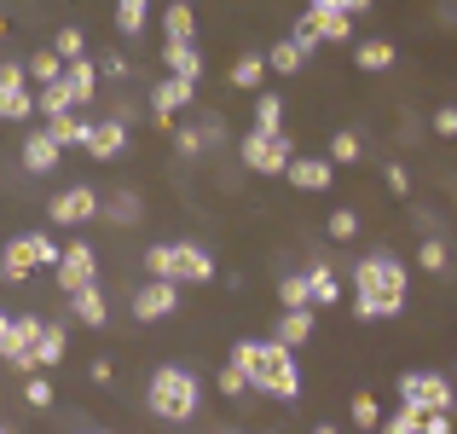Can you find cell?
Returning <instances> with one entry per match:
<instances>
[{
    "label": "cell",
    "instance_id": "6",
    "mask_svg": "<svg viewBox=\"0 0 457 434\" xmlns=\"http://www.w3.org/2000/svg\"><path fill=\"white\" fill-rule=\"evenodd\" d=\"M400 405L423 423L428 412H452L457 394H452V377H440V371H405L400 377Z\"/></svg>",
    "mask_w": 457,
    "mask_h": 434
},
{
    "label": "cell",
    "instance_id": "13",
    "mask_svg": "<svg viewBox=\"0 0 457 434\" xmlns=\"http://www.w3.org/2000/svg\"><path fill=\"white\" fill-rule=\"evenodd\" d=\"M128 307H134V319H139V324H151V319H168V313L179 307V284L145 279V284L134 289V301H128Z\"/></svg>",
    "mask_w": 457,
    "mask_h": 434
},
{
    "label": "cell",
    "instance_id": "49",
    "mask_svg": "<svg viewBox=\"0 0 457 434\" xmlns=\"http://www.w3.org/2000/svg\"><path fill=\"white\" fill-rule=\"evenodd\" d=\"M370 6H377V0H342V12H347V18H359V12H370Z\"/></svg>",
    "mask_w": 457,
    "mask_h": 434
},
{
    "label": "cell",
    "instance_id": "38",
    "mask_svg": "<svg viewBox=\"0 0 457 434\" xmlns=\"http://www.w3.org/2000/svg\"><path fill=\"white\" fill-rule=\"evenodd\" d=\"M319 29H324V41H353V18L347 12H319Z\"/></svg>",
    "mask_w": 457,
    "mask_h": 434
},
{
    "label": "cell",
    "instance_id": "7",
    "mask_svg": "<svg viewBox=\"0 0 457 434\" xmlns=\"http://www.w3.org/2000/svg\"><path fill=\"white\" fill-rule=\"evenodd\" d=\"M237 156H244L249 174H284V168L295 163V145H290V134H261V128H249V134L237 139Z\"/></svg>",
    "mask_w": 457,
    "mask_h": 434
},
{
    "label": "cell",
    "instance_id": "28",
    "mask_svg": "<svg viewBox=\"0 0 457 434\" xmlns=\"http://www.w3.org/2000/svg\"><path fill=\"white\" fill-rule=\"evenodd\" d=\"M284 116H290V111H284L278 93H261V99H255V128H261V134H284Z\"/></svg>",
    "mask_w": 457,
    "mask_h": 434
},
{
    "label": "cell",
    "instance_id": "36",
    "mask_svg": "<svg viewBox=\"0 0 457 434\" xmlns=\"http://www.w3.org/2000/svg\"><path fill=\"white\" fill-rule=\"evenodd\" d=\"M359 156H365V145H359V134H353V128H342V134L330 139V163L342 168V163H359Z\"/></svg>",
    "mask_w": 457,
    "mask_h": 434
},
{
    "label": "cell",
    "instance_id": "20",
    "mask_svg": "<svg viewBox=\"0 0 457 434\" xmlns=\"http://www.w3.org/2000/svg\"><path fill=\"white\" fill-rule=\"evenodd\" d=\"M64 88H70V99H76V111H81V104H93V88H99V70H93V58L64 64Z\"/></svg>",
    "mask_w": 457,
    "mask_h": 434
},
{
    "label": "cell",
    "instance_id": "33",
    "mask_svg": "<svg viewBox=\"0 0 457 434\" xmlns=\"http://www.w3.org/2000/svg\"><path fill=\"white\" fill-rule=\"evenodd\" d=\"M417 267H423V272H446L452 267L446 238H423V244H417Z\"/></svg>",
    "mask_w": 457,
    "mask_h": 434
},
{
    "label": "cell",
    "instance_id": "24",
    "mask_svg": "<svg viewBox=\"0 0 457 434\" xmlns=\"http://www.w3.org/2000/svg\"><path fill=\"white\" fill-rule=\"evenodd\" d=\"M70 313H76L81 324H93V330H99L104 319H111V307H104V296H99V284H87V289H76V296H70Z\"/></svg>",
    "mask_w": 457,
    "mask_h": 434
},
{
    "label": "cell",
    "instance_id": "9",
    "mask_svg": "<svg viewBox=\"0 0 457 434\" xmlns=\"http://www.w3.org/2000/svg\"><path fill=\"white\" fill-rule=\"evenodd\" d=\"M23 116H35L29 64H0V122H23Z\"/></svg>",
    "mask_w": 457,
    "mask_h": 434
},
{
    "label": "cell",
    "instance_id": "3",
    "mask_svg": "<svg viewBox=\"0 0 457 434\" xmlns=\"http://www.w3.org/2000/svg\"><path fill=\"white\" fill-rule=\"evenodd\" d=\"M197 400H203V388L186 365H156L151 371V382H145L151 417H162V423H191V417H197Z\"/></svg>",
    "mask_w": 457,
    "mask_h": 434
},
{
    "label": "cell",
    "instance_id": "52",
    "mask_svg": "<svg viewBox=\"0 0 457 434\" xmlns=\"http://www.w3.org/2000/svg\"><path fill=\"white\" fill-rule=\"evenodd\" d=\"M6 330H12V319H6V313H0V342H6Z\"/></svg>",
    "mask_w": 457,
    "mask_h": 434
},
{
    "label": "cell",
    "instance_id": "50",
    "mask_svg": "<svg viewBox=\"0 0 457 434\" xmlns=\"http://www.w3.org/2000/svg\"><path fill=\"white\" fill-rule=\"evenodd\" d=\"M312 12H342V0H307Z\"/></svg>",
    "mask_w": 457,
    "mask_h": 434
},
{
    "label": "cell",
    "instance_id": "16",
    "mask_svg": "<svg viewBox=\"0 0 457 434\" xmlns=\"http://www.w3.org/2000/svg\"><path fill=\"white\" fill-rule=\"evenodd\" d=\"M272 342H278V347L312 342V307H278V319H272Z\"/></svg>",
    "mask_w": 457,
    "mask_h": 434
},
{
    "label": "cell",
    "instance_id": "15",
    "mask_svg": "<svg viewBox=\"0 0 457 434\" xmlns=\"http://www.w3.org/2000/svg\"><path fill=\"white\" fill-rule=\"evenodd\" d=\"M81 151H87V156H99V163H116V156L128 151V128L104 116V122H93V128H87V145H81Z\"/></svg>",
    "mask_w": 457,
    "mask_h": 434
},
{
    "label": "cell",
    "instance_id": "34",
    "mask_svg": "<svg viewBox=\"0 0 457 434\" xmlns=\"http://www.w3.org/2000/svg\"><path fill=\"white\" fill-rule=\"evenodd\" d=\"M278 307H312L307 272H284V279H278Z\"/></svg>",
    "mask_w": 457,
    "mask_h": 434
},
{
    "label": "cell",
    "instance_id": "47",
    "mask_svg": "<svg viewBox=\"0 0 457 434\" xmlns=\"http://www.w3.org/2000/svg\"><path fill=\"white\" fill-rule=\"evenodd\" d=\"M417 429H423V434H452L457 423H452V412H428V417H423Z\"/></svg>",
    "mask_w": 457,
    "mask_h": 434
},
{
    "label": "cell",
    "instance_id": "55",
    "mask_svg": "<svg viewBox=\"0 0 457 434\" xmlns=\"http://www.w3.org/2000/svg\"><path fill=\"white\" fill-rule=\"evenodd\" d=\"M93 434H99V429H93Z\"/></svg>",
    "mask_w": 457,
    "mask_h": 434
},
{
    "label": "cell",
    "instance_id": "35",
    "mask_svg": "<svg viewBox=\"0 0 457 434\" xmlns=\"http://www.w3.org/2000/svg\"><path fill=\"white\" fill-rule=\"evenodd\" d=\"M53 53L64 58V64H76V58H87V35H81L76 23H64V29H58V41H53Z\"/></svg>",
    "mask_w": 457,
    "mask_h": 434
},
{
    "label": "cell",
    "instance_id": "31",
    "mask_svg": "<svg viewBox=\"0 0 457 434\" xmlns=\"http://www.w3.org/2000/svg\"><path fill=\"white\" fill-rule=\"evenodd\" d=\"M353 64L377 76V70H388V64H394V46H388V41H359V46H353Z\"/></svg>",
    "mask_w": 457,
    "mask_h": 434
},
{
    "label": "cell",
    "instance_id": "5",
    "mask_svg": "<svg viewBox=\"0 0 457 434\" xmlns=\"http://www.w3.org/2000/svg\"><path fill=\"white\" fill-rule=\"evenodd\" d=\"M58 255H64V249H58L46 232H23V238H12V244L0 249V284H23L35 267H58Z\"/></svg>",
    "mask_w": 457,
    "mask_h": 434
},
{
    "label": "cell",
    "instance_id": "4",
    "mask_svg": "<svg viewBox=\"0 0 457 434\" xmlns=\"http://www.w3.org/2000/svg\"><path fill=\"white\" fill-rule=\"evenodd\" d=\"M145 279H162V284H209L214 279V255L203 244H151L145 249Z\"/></svg>",
    "mask_w": 457,
    "mask_h": 434
},
{
    "label": "cell",
    "instance_id": "44",
    "mask_svg": "<svg viewBox=\"0 0 457 434\" xmlns=\"http://www.w3.org/2000/svg\"><path fill=\"white\" fill-rule=\"evenodd\" d=\"M428 122H435V134H440V139H457V104H440Z\"/></svg>",
    "mask_w": 457,
    "mask_h": 434
},
{
    "label": "cell",
    "instance_id": "29",
    "mask_svg": "<svg viewBox=\"0 0 457 434\" xmlns=\"http://www.w3.org/2000/svg\"><path fill=\"white\" fill-rule=\"evenodd\" d=\"M226 76H232V88H261V76H267V53H244Z\"/></svg>",
    "mask_w": 457,
    "mask_h": 434
},
{
    "label": "cell",
    "instance_id": "10",
    "mask_svg": "<svg viewBox=\"0 0 457 434\" xmlns=\"http://www.w3.org/2000/svg\"><path fill=\"white\" fill-rule=\"evenodd\" d=\"M93 214H104V203H99L93 186H70V191H58V197L46 203V221L53 226H87Z\"/></svg>",
    "mask_w": 457,
    "mask_h": 434
},
{
    "label": "cell",
    "instance_id": "54",
    "mask_svg": "<svg viewBox=\"0 0 457 434\" xmlns=\"http://www.w3.org/2000/svg\"><path fill=\"white\" fill-rule=\"evenodd\" d=\"M272 434H278V429H272Z\"/></svg>",
    "mask_w": 457,
    "mask_h": 434
},
{
    "label": "cell",
    "instance_id": "27",
    "mask_svg": "<svg viewBox=\"0 0 457 434\" xmlns=\"http://www.w3.org/2000/svg\"><path fill=\"white\" fill-rule=\"evenodd\" d=\"M29 81H35V88H53V81H64V58H58L53 46H41V53L29 58Z\"/></svg>",
    "mask_w": 457,
    "mask_h": 434
},
{
    "label": "cell",
    "instance_id": "32",
    "mask_svg": "<svg viewBox=\"0 0 457 434\" xmlns=\"http://www.w3.org/2000/svg\"><path fill=\"white\" fill-rule=\"evenodd\" d=\"M347 417H353V429H382V405H377V394H353L347 400Z\"/></svg>",
    "mask_w": 457,
    "mask_h": 434
},
{
    "label": "cell",
    "instance_id": "25",
    "mask_svg": "<svg viewBox=\"0 0 457 434\" xmlns=\"http://www.w3.org/2000/svg\"><path fill=\"white\" fill-rule=\"evenodd\" d=\"M307 296H312V313H319V307H336V301H342L336 272L330 267H307Z\"/></svg>",
    "mask_w": 457,
    "mask_h": 434
},
{
    "label": "cell",
    "instance_id": "41",
    "mask_svg": "<svg viewBox=\"0 0 457 434\" xmlns=\"http://www.w3.org/2000/svg\"><path fill=\"white\" fill-rule=\"evenodd\" d=\"M324 232H330L336 244H347V238H359V214H353V209H330V221H324Z\"/></svg>",
    "mask_w": 457,
    "mask_h": 434
},
{
    "label": "cell",
    "instance_id": "11",
    "mask_svg": "<svg viewBox=\"0 0 457 434\" xmlns=\"http://www.w3.org/2000/svg\"><path fill=\"white\" fill-rule=\"evenodd\" d=\"M191 99H197V81H179V76H162L151 88V116L162 128H174L179 122V111H191Z\"/></svg>",
    "mask_w": 457,
    "mask_h": 434
},
{
    "label": "cell",
    "instance_id": "12",
    "mask_svg": "<svg viewBox=\"0 0 457 434\" xmlns=\"http://www.w3.org/2000/svg\"><path fill=\"white\" fill-rule=\"evenodd\" d=\"M58 284H64V296L99 284V255H93V244H70L64 255H58Z\"/></svg>",
    "mask_w": 457,
    "mask_h": 434
},
{
    "label": "cell",
    "instance_id": "40",
    "mask_svg": "<svg viewBox=\"0 0 457 434\" xmlns=\"http://www.w3.org/2000/svg\"><path fill=\"white\" fill-rule=\"evenodd\" d=\"M104 214H111L116 226H134L145 209H139V197H134V191H116V197H111V209H104Z\"/></svg>",
    "mask_w": 457,
    "mask_h": 434
},
{
    "label": "cell",
    "instance_id": "26",
    "mask_svg": "<svg viewBox=\"0 0 457 434\" xmlns=\"http://www.w3.org/2000/svg\"><path fill=\"white\" fill-rule=\"evenodd\" d=\"M302 64H307V53H302V46L290 41V35L267 46V70H278V76H295V70H302Z\"/></svg>",
    "mask_w": 457,
    "mask_h": 434
},
{
    "label": "cell",
    "instance_id": "43",
    "mask_svg": "<svg viewBox=\"0 0 457 434\" xmlns=\"http://www.w3.org/2000/svg\"><path fill=\"white\" fill-rule=\"evenodd\" d=\"M214 388L226 394V400H237V394H249V377L237 365H220V377H214Z\"/></svg>",
    "mask_w": 457,
    "mask_h": 434
},
{
    "label": "cell",
    "instance_id": "14",
    "mask_svg": "<svg viewBox=\"0 0 457 434\" xmlns=\"http://www.w3.org/2000/svg\"><path fill=\"white\" fill-rule=\"evenodd\" d=\"M284 179H290L295 191H330L336 163H330V156H295V163L284 168Z\"/></svg>",
    "mask_w": 457,
    "mask_h": 434
},
{
    "label": "cell",
    "instance_id": "48",
    "mask_svg": "<svg viewBox=\"0 0 457 434\" xmlns=\"http://www.w3.org/2000/svg\"><path fill=\"white\" fill-rule=\"evenodd\" d=\"M197 128H203V145H220V139H226V128H220V116H203V122H197Z\"/></svg>",
    "mask_w": 457,
    "mask_h": 434
},
{
    "label": "cell",
    "instance_id": "8",
    "mask_svg": "<svg viewBox=\"0 0 457 434\" xmlns=\"http://www.w3.org/2000/svg\"><path fill=\"white\" fill-rule=\"evenodd\" d=\"M41 324L46 319H35V313H23V319H12V330H6V342H0V359H6L12 371H23V377H35V336H41Z\"/></svg>",
    "mask_w": 457,
    "mask_h": 434
},
{
    "label": "cell",
    "instance_id": "19",
    "mask_svg": "<svg viewBox=\"0 0 457 434\" xmlns=\"http://www.w3.org/2000/svg\"><path fill=\"white\" fill-rule=\"evenodd\" d=\"M87 128H93V116H81V111H64V116H46V139L53 145H87Z\"/></svg>",
    "mask_w": 457,
    "mask_h": 434
},
{
    "label": "cell",
    "instance_id": "1",
    "mask_svg": "<svg viewBox=\"0 0 457 434\" xmlns=\"http://www.w3.org/2000/svg\"><path fill=\"white\" fill-rule=\"evenodd\" d=\"M405 289H411V272H405L400 255H388V249H377V255H359V267H353V313H359L365 324L405 313Z\"/></svg>",
    "mask_w": 457,
    "mask_h": 434
},
{
    "label": "cell",
    "instance_id": "18",
    "mask_svg": "<svg viewBox=\"0 0 457 434\" xmlns=\"http://www.w3.org/2000/svg\"><path fill=\"white\" fill-rule=\"evenodd\" d=\"M58 163H64V145H53V139H46V128L23 139V168H29V174H53Z\"/></svg>",
    "mask_w": 457,
    "mask_h": 434
},
{
    "label": "cell",
    "instance_id": "30",
    "mask_svg": "<svg viewBox=\"0 0 457 434\" xmlns=\"http://www.w3.org/2000/svg\"><path fill=\"white\" fill-rule=\"evenodd\" d=\"M35 111L41 116H64V111H76V99H70L64 81H53V88H35Z\"/></svg>",
    "mask_w": 457,
    "mask_h": 434
},
{
    "label": "cell",
    "instance_id": "23",
    "mask_svg": "<svg viewBox=\"0 0 457 434\" xmlns=\"http://www.w3.org/2000/svg\"><path fill=\"white\" fill-rule=\"evenodd\" d=\"M145 23H151V0H116V35L122 41L145 35Z\"/></svg>",
    "mask_w": 457,
    "mask_h": 434
},
{
    "label": "cell",
    "instance_id": "51",
    "mask_svg": "<svg viewBox=\"0 0 457 434\" xmlns=\"http://www.w3.org/2000/svg\"><path fill=\"white\" fill-rule=\"evenodd\" d=\"M312 434H342V429H330V423H312Z\"/></svg>",
    "mask_w": 457,
    "mask_h": 434
},
{
    "label": "cell",
    "instance_id": "17",
    "mask_svg": "<svg viewBox=\"0 0 457 434\" xmlns=\"http://www.w3.org/2000/svg\"><path fill=\"white\" fill-rule=\"evenodd\" d=\"M162 64H168V76L197 81V76H203V53H197V41H162Z\"/></svg>",
    "mask_w": 457,
    "mask_h": 434
},
{
    "label": "cell",
    "instance_id": "37",
    "mask_svg": "<svg viewBox=\"0 0 457 434\" xmlns=\"http://www.w3.org/2000/svg\"><path fill=\"white\" fill-rule=\"evenodd\" d=\"M290 41L302 46V53H312V46L324 41V29H319V12H302V18H295V29H290Z\"/></svg>",
    "mask_w": 457,
    "mask_h": 434
},
{
    "label": "cell",
    "instance_id": "39",
    "mask_svg": "<svg viewBox=\"0 0 457 434\" xmlns=\"http://www.w3.org/2000/svg\"><path fill=\"white\" fill-rule=\"evenodd\" d=\"M174 151L186 156V163H191V156H203V151H209V145H203V128H191V122H174Z\"/></svg>",
    "mask_w": 457,
    "mask_h": 434
},
{
    "label": "cell",
    "instance_id": "2",
    "mask_svg": "<svg viewBox=\"0 0 457 434\" xmlns=\"http://www.w3.org/2000/svg\"><path fill=\"white\" fill-rule=\"evenodd\" d=\"M232 365L249 377V388H261V394H278V400H302V371H295V354L290 347H278L267 336V342H237L232 347Z\"/></svg>",
    "mask_w": 457,
    "mask_h": 434
},
{
    "label": "cell",
    "instance_id": "21",
    "mask_svg": "<svg viewBox=\"0 0 457 434\" xmlns=\"http://www.w3.org/2000/svg\"><path fill=\"white\" fill-rule=\"evenodd\" d=\"M64 354H70V336H64V324H41V336H35V365H41V371H53Z\"/></svg>",
    "mask_w": 457,
    "mask_h": 434
},
{
    "label": "cell",
    "instance_id": "46",
    "mask_svg": "<svg viewBox=\"0 0 457 434\" xmlns=\"http://www.w3.org/2000/svg\"><path fill=\"white\" fill-rule=\"evenodd\" d=\"M382 174H388V186L400 191V197H411V174H405V163H388Z\"/></svg>",
    "mask_w": 457,
    "mask_h": 434
},
{
    "label": "cell",
    "instance_id": "22",
    "mask_svg": "<svg viewBox=\"0 0 457 434\" xmlns=\"http://www.w3.org/2000/svg\"><path fill=\"white\" fill-rule=\"evenodd\" d=\"M162 35L168 41H197V12H191V0H174V6L162 12Z\"/></svg>",
    "mask_w": 457,
    "mask_h": 434
},
{
    "label": "cell",
    "instance_id": "42",
    "mask_svg": "<svg viewBox=\"0 0 457 434\" xmlns=\"http://www.w3.org/2000/svg\"><path fill=\"white\" fill-rule=\"evenodd\" d=\"M23 405H35V412H46V405H53V382H46L41 371H35V377L23 382Z\"/></svg>",
    "mask_w": 457,
    "mask_h": 434
},
{
    "label": "cell",
    "instance_id": "53",
    "mask_svg": "<svg viewBox=\"0 0 457 434\" xmlns=\"http://www.w3.org/2000/svg\"><path fill=\"white\" fill-rule=\"evenodd\" d=\"M0 434H12V429H6V423H0Z\"/></svg>",
    "mask_w": 457,
    "mask_h": 434
},
{
    "label": "cell",
    "instance_id": "45",
    "mask_svg": "<svg viewBox=\"0 0 457 434\" xmlns=\"http://www.w3.org/2000/svg\"><path fill=\"white\" fill-rule=\"evenodd\" d=\"M382 434H423V429H417V417H411V412L400 405V412H394L388 423H382Z\"/></svg>",
    "mask_w": 457,
    "mask_h": 434
}]
</instances>
